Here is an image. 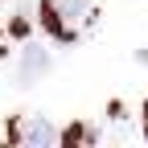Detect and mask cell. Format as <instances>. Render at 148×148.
Instances as JSON below:
<instances>
[{"mask_svg": "<svg viewBox=\"0 0 148 148\" xmlns=\"http://www.w3.org/2000/svg\"><path fill=\"white\" fill-rule=\"evenodd\" d=\"M49 70V58H45V49H25V58H21V70H16V82H21V86H29L33 78H37V74H45Z\"/></svg>", "mask_w": 148, "mask_h": 148, "instance_id": "3957f363", "label": "cell"}, {"mask_svg": "<svg viewBox=\"0 0 148 148\" xmlns=\"http://www.w3.org/2000/svg\"><path fill=\"white\" fill-rule=\"evenodd\" d=\"M8 136H12V144H25V148H49L58 140V132L41 115H16L12 127H8Z\"/></svg>", "mask_w": 148, "mask_h": 148, "instance_id": "7a4b0ae2", "label": "cell"}, {"mask_svg": "<svg viewBox=\"0 0 148 148\" xmlns=\"http://www.w3.org/2000/svg\"><path fill=\"white\" fill-rule=\"evenodd\" d=\"M144 132H148V103H144Z\"/></svg>", "mask_w": 148, "mask_h": 148, "instance_id": "277c9868", "label": "cell"}, {"mask_svg": "<svg viewBox=\"0 0 148 148\" xmlns=\"http://www.w3.org/2000/svg\"><path fill=\"white\" fill-rule=\"evenodd\" d=\"M95 21V8L86 0H41V25L58 37V41H74L82 29Z\"/></svg>", "mask_w": 148, "mask_h": 148, "instance_id": "6da1fadb", "label": "cell"}]
</instances>
